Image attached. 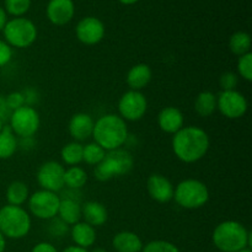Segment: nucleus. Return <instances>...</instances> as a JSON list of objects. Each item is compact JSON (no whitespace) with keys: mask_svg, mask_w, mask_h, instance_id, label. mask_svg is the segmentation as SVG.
Returning <instances> with one entry per match:
<instances>
[{"mask_svg":"<svg viewBox=\"0 0 252 252\" xmlns=\"http://www.w3.org/2000/svg\"><path fill=\"white\" fill-rule=\"evenodd\" d=\"M62 252H89L86 249H83V248H79V246H75V245H71V246H68V248L64 249Z\"/></svg>","mask_w":252,"mask_h":252,"instance_id":"40","label":"nucleus"},{"mask_svg":"<svg viewBox=\"0 0 252 252\" xmlns=\"http://www.w3.org/2000/svg\"><path fill=\"white\" fill-rule=\"evenodd\" d=\"M184 113L181 112V110H179L177 107H172V106L162 108L158 115V125H159L160 129L167 134L174 135L175 133L179 132L184 127Z\"/></svg>","mask_w":252,"mask_h":252,"instance_id":"17","label":"nucleus"},{"mask_svg":"<svg viewBox=\"0 0 252 252\" xmlns=\"http://www.w3.org/2000/svg\"><path fill=\"white\" fill-rule=\"evenodd\" d=\"M229 49L235 56H244L251 49V36L248 32L238 31L231 34L229 39Z\"/></svg>","mask_w":252,"mask_h":252,"instance_id":"26","label":"nucleus"},{"mask_svg":"<svg viewBox=\"0 0 252 252\" xmlns=\"http://www.w3.org/2000/svg\"><path fill=\"white\" fill-rule=\"evenodd\" d=\"M71 240L74 241L75 246L83 249H89L95 244L96 241V230L94 226L89 225L85 221H79V223L71 225L70 229Z\"/></svg>","mask_w":252,"mask_h":252,"instance_id":"21","label":"nucleus"},{"mask_svg":"<svg viewBox=\"0 0 252 252\" xmlns=\"http://www.w3.org/2000/svg\"><path fill=\"white\" fill-rule=\"evenodd\" d=\"M10 112L6 107V103H5V98H0V118L4 121V115L5 113Z\"/></svg>","mask_w":252,"mask_h":252,"instance_id":"39","label":"nucleus"},{"mask_svg":"<svg viewBox=\"0 0 252 252\" xmlns=\"http://www.w3.org/2000/svg\"><path fill=\"white\" fill-rule=\"evenodd\" d=\"M153 71L148 64L139 63L133 65L127 73V85L129 86L130 90L134 91H142L148 84L152 81Z\"/></svg>","mask_w":252,"mask_h":252,"instance_id":"19","label":"nucleus"},{"mask_svg":"<svg viewBox=\"0 0 252 252\" xmlns=\"http://www.w3.org/2000/svg\"><path fill=\"white\" fill-rule=\"evenodd\" d=\"M52 220V224L51 226H49V233L52 234L53 236H56V238H58V236H63L64 234L68 231V225H66L65 223H63V221L61 220V219H51Z\"/></svg>","mask_w":252,"mask_h":252,"instance_id":"35","label":"nucleus"},{"mask_svg":"<svg viewBox=\"0 0 252 252\" xmlns=\"http://www.w3.org/2000/svg\"><path fill=\"white\" fill-rule=\"evenodd\" d=\"M120 2H122V4L125 5H132V4H135V2H138L139 0H118Z\"/></svg>","mask_w":252,"mask_h":252,"instance_id":"42","label":"nucleus"},{"mask_svg":"<svg viewBox=\"0 0 252 252\" xmlns=\"http://www.w3.org/2000/svg\"><path fill=\"white\" fill-rule=\"evenodd\" d=\"M2 128H4V121H2L1 118H0V132H1Z\"/></svg>","mask_w":252,"mask_h":252,"instance_id":"45","label":"nucleus"},{"mask_svg":"<svg viewBox=\"0 0 252 252\" xmlns=\"http://www.w3.org/2000/svg\"><path fill=\"white\" fill-rule=\"evenodd\" d=\"M91 252H107L105 250V249H101V248H97V249H94Z\"/></svg>","mask_w":252,"mask_h":252,"instance_id":"43","label":"nucleus"},{"mask_svg":"<svg viewBox=\"0 0 252 252\" xmlns=\"http://www.w3.org/2000/svg\"><path fill=\"white\" fill-rule=\"evenodd\" d=\"M142 252H180L175 244L166 240H153L143 246Z\"/></svg>","mask_w":252,"mask_h":252,"instance_id":"32","label":"nucleus"},{"mask_svg":"<svg viewBox=\"0 0 252 252\" xmlns=\"http://www.w3.org/2000/svg\"><path fill=\"white\" fill-rule=\"evenodd\" d=\"M10 126L15 135L20 138L33 137L39 129L41 118L36 108L32 106H22L19 110L10 113Z\"/></svg>","mask_w":252,"mask_h":252,"instance_id":"8","label":"nucleus"},{"mask_svg":"<svg viewBox=\"0 0 252 252\" xmlns=\"http://www.w3.org/2000/svg\"><path fill=\"white\" fill-rule=\"evenodd\" d=\"M95 121L93 120L88 113H75L69 121L68 130L70 137L73 138L74 142H84L89 138L93 137V130Z\"/></svg>","mask_w":252,"mask_h":252,"instance_id":"16","label":"nucleus"},{"mask_svg":"<svg viewBox=\"0 0 252 252\" xmlns=\"http://www.w3.org/2000/svg\"><path fill=\"white\" fill-rule=\"evenodd\" d=\"M147 189L152 199L157 201L158 203H169L174 199L175 187L164 175H150L147 181Z\"/></svg>","mask_w":252,"mask_h":252,"instance_id":"14","label":"nucleus"},{"mask_svg":"<svg viewBox=\"0 0 252 252\" xmlns=\"http://www.w3.org/2000/svg\"><path fill=\"white\" fill-rule=\"evenodd\" d=\"M64 174H65V169L63 165L53 160L46 161L39 166L37 171V182L42 189L57 193L65 187Z\"/></svg>","mask_w":252,"mask_h":252,"instance_id":"12","label":"nucleus"},{"mask_svg":"<svg viewBox=\"0 0 252 252\" xmlns=\"http://www.w3.org/2000/svg\"><path fill=\"white\" fill-rule=\"evenodd\" d=\"M5 103H6L7 110L10 112H14L26 105V101H25V96L21 91H12L5 97Z\"/></svg>","mask_w":252,"mask_h":252,"instance_id":"33","label":"nucleus"},{"mask_svg":"<svg viewBox=\"0 0 252 252\" xmlns=\"http://www.w3.org/2000/svg\"><path fill=\"white\" fill-rule=\"evenodd\" d=\"M29 209L32 216L42 220H51L58 216L61 197L46 189H39L29 197Z\"/></svg>","mask_w":252,"mask_h":252,"instance_id":"9","label":"nucleus"},{"mask_svg":"<svg viewBox=\"0 0 252 252\" xmlns=\"http://www.w3.org/2000/svg\"><path fill=\"white\" fill-rule=\"evenodd\" d=\"M236 68H238L239 76H241L244 80L246 81L252 80V53L251 52L239 57Z\"/></svg>","mask_w":252,"mask_h":252,"instance_id":"31","label":"nucleus"},{"mask_svg":"<svg viewBox=\"0 0 252 252\" xmlns=\"http://www.w3.org/2000/svg\"><path fill=\"white\" fill-rule=\"evenodd\" d=\"M174 199L181 208L198 209L206 206L209 201V189L199 180L186 179L175 187Z\"/></svg>","mask_w":252,"mask_h":252,"instance_id":"6","label":"nucleus"},{"mask_svg":"<svg viewBox=\"0 0 252 252\" xmlns=\"http://www.w3.org/2000/svg\"><path fill=\"white\" fill-rule=\"evenodd\" d=\"M5 249H6V238L0 231V252H5Z\"/></svg>","mask_w":252,"mask_h":252,"instance_id":"41","label":"nucleus"},{"mask_svg":"<svg viewBox=\"0 0 252 252\" xmlns=\"http://www.w3.org/2000/svg\"><path fill=\"white\" fill-rule=\"evenodd\" d=\"M148 111V100L142 91L129 90L121 96L118 101L120 117L125 121L137 122L145 116Z\"/></svg>","mask_w":252,"mask_h":252,"instance_id":"10","label":"nucleus"},{"mask_svg":"<svg viewBox=\"0 0 252 252\" xmlns=\"http://www.w3.org/2000/svg\"><path fill=\"white\" fill-rule=\"evenodd\" d=\"M30 213L19 206H6L0 208V231L6 239H19L29 235L31 230Z\"/></svg>","mask_w":252,"mask_h":252,"instance_id":"5","label":"nucleus"},{"mask_svg":"<svg viewBox=\"0 0 252 252\" xmlns=\"http://www.w3.org/2000/svg\"><path fill=\"white\" fill-rule=\"evenodd\" d=\"M19 149V140L9 126H4L0 132V159L6 160L14 157Z\"/></svg>","mask_w":252,"mask_h":252,"instance_id":"23","label":"nucleus"},{"mask_svg":"<svg viewBox=\"0 0 252 252\" xmlns=\"http://www.w3.org/2000/svg\"><path fill=\"white\" fill-rule=\"evenodd\" d=\"M30 189L27 185L22 181H14L6 189L7 204L22 207V204L29 201Z\"/></svg>","mask_w":252,"mask_h":252,"instance_id":"25","label":"nucleus"},{"mask_svg":"<svg viewBox=\"0 0 252 252\" xmlns=\"http://www.w3.org/2000/svg\"><path fill=\"white\" fill-rule=\"evenodd\" d=\"M31 252H58V250H57L56 246L52 245L51 243L42 241V243L36 244V245L32 248Z\"/></svg>","mask_w":252,"mask_h":252,"instance_id":"37","label":"nucleus"},{"mask_svg":"<svg viewBox=\"0 0 252 252\" xmlns=\"http://www.w3.org/2000/svg\"><path fill=\"white\" fill-rule=\"evenodd\" d=\"M239 84V75L233 73V71H226L219 79V85H220L221 91H230L236 90V86Z\"/></svg>","mask_w":252,"mask_h":252,"instance_id":"34","label":"nucleus"},{"mask_svg":"<svg viewBox=\"0 0 252 252\" xmlns=\"http://www.w3.org/2000/svg\"><path fill=\"white\" fill-rule=\"evenodd\" d=\"M236 252H252V250H251V248H245V249H243V250H239Z\"/></svg>","mask_w":252,"mask_h":252,"instance_id":"44","label":"nucleus"},{"mask_svg":"<svg viewBox=\"0 0 252 252\" xmlns=\"http://www.w3.org/2000/svg\"><path fill=\"white\" fill-rule=\"evenodd\" d=\"M58 217L66 225H74L81 219V204L71 197L61 198L58 209Z\"/></svg>","mask_w":252,"mask_h":252,"instance_id":"22","label":"nucleus"},{"mask_svg":"<svg viewBox=\"0 0 252 252\" xmlns=\"http://www.w3.org/2000/svg\"><path fill=\"white\" fill-rule=\"evenodd\" d=\"M194 111L201 117H209L217 111V96L212 91H202L194 100Z\"/></svg>","mask_w":252,"mask_h":252,"instance_id":"24","label":"nucleus"},{"mask_svg":"<svg viewBox=\"0 0 252 252\" xmlns=\"http://www.w3.org/2000/svg\"><path fill=\"white\" fill-rule=\"evenodd\" d=\"M75 34L81 43L94 46L100 43L105 37V25L97 17H84L76 25Z\"/></svg>","mask_w":252,"mask_h":252,"instance_id":"13","label":"nucleus"},{"mask_svg":"<svg viewBox=\"0 0 252 252\" xmlns=\"http://www.w3.org/2000/svg\"><path fill=\"white\" fill-rule=\"evenodd\" d=\"M112 246L116 252H142L143 241L133 231H120L112 239Z\"/></svg>","mask_w":252,"mask_h":252,"instance_id":"20","label":"nucleus"},{"mask_svg":"<svg viewBox=\"0 0 252 252\" xmlns=\"http://www.w3.org/2000/svg\"><path fill=\"white\" fill-rule=\"evenodd\" d=\"M128 137L127 122L115 113L101 116L94 125V142L106 152L122 148Z\"/></svg>","mask_w":252,"mask_h":252,"instance_id":"2","label":"nucleus"},{"mask_svg":"<svg viewBox=\"0 0 252 252\" xmlns=\"http://www.w3.org/2000/svg\"><path fill=\"white\" fill-rule=\"evenodd\" d=\"M249 102L238 90L221 91L217 96V110L228 120H239L248 112Z\"/></svg>","mask_w":252,"mask_h":252,"instance_id":"11","label":"nucleus"},{"mask_svg":"<svg viewBox=\"0 0 252 252\" xmlns=\"http://www.w3.org/2000/svg\"><path fill=\"white\" fill-rule=\"evenodd\" d=\"M134 166V159L128 150L116 149L106 152L105 158L94 169V175L101 182L110 181L115 177L129 174Z\"/></svg>","mask_w":252,"mask_h":252,"instance_id":"4","label":"nucleus"},{"mask_svg":"<svg viewBox=\"0 0 252 252\" xmlns=\"http://www.w3.org/2000/svg\"><path fill=\"white\" fill-rule=\"evenodd\" d=\"M5 42L15 48H27L37 39V27L31 20L26 17H15L9 20L4 30Z\"/></svg>","mask_w":252,"mask_h":252,"instance_id":"7","label":"nucleus"},{"mask_svg":"<svg viewBox=\"0 0 252 252\" xmlns=\"http://www.w3.org/2000/svg\"><path fill=\"white\" fill-rule=\"evenodd\" d=\"M211 147V139L206 130L197 126L182 127L172 137V150L185 164H193L206 157Z\"/></svg>","mask_w":252,"mask_h":252,"instance_id":"1","label":"nucleus"},{"mask_svg":"<svg viewBox=\"0 0 252 252\" xmlns=\"http://www.w3.org/2000/svg\"><path fill=\"white\" fill-rule=\"evenodd\" d=\"M31 6V0H5V11L15 17H22Z\"/></svg>","mask_w":252,"mask_h":252,"instance_id":"30","label":"nucleus"},{"mask_svg":"<svg viewBox=\"0 0 252 252\" xmlns=\"http://www.w3.org/2000/svg\"><path fill=\"white\" fill-rule=\"evenodd\" d=\"M7 21H9V20H7L6 11H5V9H2V7L0 6V31L4 30L5 25H6Z\"/></svg>","mask_w":252,"mask_h":252,"instance_id":"38","label":"nucleus"},{"mask_svg":"<svg viewBox=\"0 0 252 252\" xmlns=\"http://www.w3.org/2000/svg\"><path fill=\"white\" fill-rule=\"evenodd\" d=\"M106 155V150L95 142L88 143L86 145H83V161H85L88 165L96 166L103 160Z\"/></svg>","mask_w":252,"mask_h":252,"instance_id":"29","label":"nucleus"},{"mask_svg":"<svg viewBox=\"0 0 252 252\" xmlns=\"http://www.w3.org/2000/svg\"><path fill=\"white\" fill-rule=\"evenodd\" d=\"M12 58V49L5 41L0 39V68L9 64Z\"/></svg>","mask_w":252,"mask_h":252,"instance_id":"36","label":"nucleus"},{"mask_svg":"<svg viewBox=\"0 0 252 252\" xmlns=\"http://www.w3.org/2000/svg\"><path fill=\"white\" fill-rule=\"evenodd\" d=\"M88 182V172L80 166H70L64 174V185L70 189H79Z\"/></svg>","mask_w":252,"mask_h":252,"instance_id":"28","label":"nucleus"},{"mask_svg":"<svg viewBox=\"0 0 252 252\" xmlns=\"http://www.w3.org/2000/svg\"><path fill=\"white\" fill-rule=\"evenodd\" d=\"M212 240L220 252H236L245 248H251L250 230L236 220L219 223L214 228Z\"/></svg>","mask_w":252,"mask_h":252,"instance_id":"3","label":"nucleus"},{"mask_svg":"<svg viewBox=\"0 0 252 252\" xmlns=\"http://www.w3.org/2000/svg\"><path fill=\"white\" fill-rule=\"evenodd\" d=\"M81 218L89 225L102 226L108 219V212L102 203L97 201H89L81 206Z\"/></svg>","mask_w":252,"mask_h":252,"instance_id":"18","label":"nucleus"},{"mask_svg":"<svg viewBox=\"0 0 252 252\" xmlns=\"http://www.w3.org/2000/svg\"><path fill=\"white\" fill-rule=\"evenodd\" d=\"M61 158L65 165L78 166L83 161V145L79 142L68 143L62 148Z\"/></svg>","mask_w":252,"mask_h":252,"instance_id":"27","label":"nucleus"},{"mask_svg":"<svg viewBox=\"0 0 252 252\" xmlns=\"http://www.w3.org/2000/svg\"><path fill=\"white\" fill-rule=\"evenodd\" d=\"M47 17L56 26H63L71 21L75 14L73 0H49L47 5Z\"/></svg>","mask_w":252,"mask_h":252,"instance_id":"15","label":"nucleus"}]
</instances>
